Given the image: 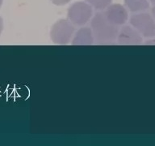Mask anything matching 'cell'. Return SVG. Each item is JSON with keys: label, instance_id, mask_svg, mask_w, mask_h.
Masks as SVG:
<instances>
[{"label": "cell", "instance_id": "7", "mask_svg": "<svg viewBox=\"0 0 155 146\" xmlns=\"http://www.w3.org/2000/svg\"><path fill=\"white\" fill-rule=\"evenodd\" d=\"M94 41L91 29L84 27L76 32L72 40V44L75 46H89L94 43Z\"/></svg>", "mask_w": 155, "mask_h": 146}, {"label": "cell", "instance_id": "8", "mask_svg": "<svg viewBox=\"0 0 155 146\" xmlns=\"http://www.w3.org/2000/svg\"><path fill=\"white\" fill-rule=\"evenodd\" d=\"M124 3L130 12L135 13L142 12L150 7L148 0H124Z\"/></svg>", "mask_w": 155, "mask_h": 146}, {"label": "cell", "instance_id": "12", "mask_svg": "<svg viewBox=\"0 0 155 146\" xmlns=\"http://www.w3.org/2000/svg\"><path fill=\"white\" fill-rule=\"evenodd\" d=\"M152 15H153V19H154V20H155V6L153 7Z\"/></svg>", "mask_w": 155, "mask_h": 146}, {"label": "cell", "instance_id": "14", "mask_svg": "<svg viewBox=\"0 0 155 146\" xmlns=\"http://www.w3.org/2000/svg\"><path fill=\"white\" fill-rule=\"evenodd\" d=\"M2 1H3V0H0V7H1V6H2Z\"/></svg>", "mask_w": 155, "mask_h": 146}, {"label": "cell", "instance_id": "10", "mask_svg": "<svg viewBox=\"0 0 155 146\" xmlns=\"http://www.w3.org/2000/svg\"><path fill=\"white\" fill-rule=\"evenodd\" d=\"M51 1L53 4L57 5V6H63V5L68 3L70 0H51Z\"/></svg>", "mask_w": 155, "mask_h": 146}, {"label": "cell", "instance_id": "4", "mask_svg": "<svg viewBox=\"0 0 155 146\" xmlns=\"http://www.w3.org/2000/svg\"><path fill=\"white\" fill-rule=\"evenodd\" d=\"M68 18L74 25L82 26L89 21L93 15L92 7L84 2H77L68 10Z\"/></svg>", "mask_w": 155, "mask_h": 146}, {"label": "cell", "instance_id": "6", "mask_svg": "<svg viewBox=\"0 0 155 146\" xmlns=\"http://www.w3.org/2000/svg\"><path fill=\"white\" fill-rule=\"evenodd\" d=\"M116 41L120 45H140L142 42V36L133 27L124 26L119 30Z\"/></svg>", "mask_w": 155, "mask_h": 146}, {"label": "cell", "instance_id": "5", "mask_svg": "<svg viewBox=\"0 0 155 146\" xmlns=\"http://www.w3.org/2000/svg\"><path fill=\"white\" fill-rule=\"evenodd\" d=\"M104 14L106 19L116 26L124 24L128 18L127 10L120 4H110L106 8Z\"/></svg>", "mask_w": 155, "mask_h": 146}, {"label": "cell", "instance_id": "1", "mask_svg": "<svg viewBox=\"0 0 155 146\" xmlns=\"http://www.w3.org/2000/svg\"><path fill=\"white\" fill-rule=\"evenodd\" d=\"M94 40L98 44L114 43L117 39L118 26L111 24L106 19L104 12H97L91 21Z\"/></svg>", "mask_w": 155, "mask_h": 146}, {"label": "cell", "instance_id": "13", "mask_svg": "<svg viewBox=\"0 0 155 146\" xmlns=\"http://www.w3.org/2000/svg\"><path fill=\"white\" fill-rule=\"evenodd\" d=\"M150 2H152L153 4L155 6V0H150Z\"/></svg>", "mask_w": 155, "mask_h": 146}, {"label": "cell", "instance_id": "2", "mask_svg": "<svg viewBox=\"0 0 155 146\" xmlns=\"http://www.w3.org/2000/svg\"><path fill=\"white\" fill-rule=\"evenodd\" d=\"M131 25L141 36L153 38L155 36V20L152 16L145 12H139L130 18Z\"/></svg>", "mask_w": 155, "mask_h": 146}, {"label": "cell", "instance_id": "9", "mask_svg": "<svg viewBox=\"0 0 155 146\" xmlns=\"http://www.w3.org/2000/svg\"><path fill=\"white\" fill-rule=\"evenodd\" d=\"M88 4L96 10H104L111 4V0H86Z\"/></svg>", "mask_w": 155, "mask_h": 146}, {"label": "cell", "instance_id": "11", "mask_svg": "<svg viewBox=\"0 0 155 146\" xmlns=\"http://www.w3.org/2000/svg\"><path fill=\"white\" fill-rule=\"evenodd\" d=\"M2 29H3V20H2V17L0 16V34L2 33Z\"/></svg>", "mask_w": 155, "mask_h": 146}, {"label": "cell", "instance_id": "3", "mask_svg": "<svg viewBox=\"0 0 155 146\" xmlns=\"http://www.w3.org/2000/svg\"><path fill=\"white\" fill-rule=\"evenodd\" d=\"M74 33V24L67 19H60L53 24L51 29L50 36L52 41L58 45H65L70 42Z\"/></svg>", "mask_w": 155, "mask_h": 146}]
</instances>
